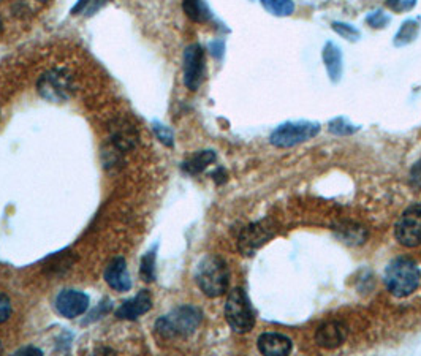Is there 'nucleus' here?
<instances>
[{"mask_svg": "<svg viewBox=\"0 0 421 356\" xmlns=\"http://www.w3.org/2000/svg\"><path fill=\"white\" fill-rule=\"evenodd\" d=\"M195 280L207 298L222 296L230 285L228 265L221 257L206 255L195 269Z\"/></svg>", "mask_w": 421, "mask_h": 356, "instance_id": "obj_1", "label": "nucleus"}, {"mask_svg": "<svg viewBox=\"0 0 421 356\" xmlns=\"http://www.w3.org/2000/svg\"><path fill=\"white\" fill-rule=\"evenodd\" d=\"M383 282L391 295L406 298L418 289L421 282L420 266L407 257H399L385 269Z\"/></svg>", "mask_w": 421, "mask_h": 356, "instance_id": "obj_2", "label": "nucleus"}, {"mask_svg": "<svg viewBox=\"0 0 421 356\" xmlns=\"http://www.w3.org/2000/svg\"><path fill=\"white\" fill-rule=\"evenodd\" d=\"M203 320V312L195 306H181L155 321V332L161 339L187 337L193 334Z\"/></svg>", "mask_w": 421, "mask_h": 356, "instance_id": "obj_3", "label": "nucleus"}, {"mask_svg": "<svg viewBox=\"0 0 421 356\" xmlns=\"http://www.w3.org/2000/svg\"><path fill=\"white\" fill-rule=\"evenodd\" d=\"M225 318H227L230 328L239 334L249 332L255 326V312L242 289L230 291L227 304H225Z\"/></svg>", "mask_w": 421, "mask_h": 356, "instance_id": "obj_4", "label": "nucleus"}, {"mask_svg": "<svg viewBox=\"0 0 421 356\" xmlns=\"http://www.w3.org/2000/svg\"><path fill=\"white\" fill-rule=\"evenodd\" d=\"M320 134V124L309 122V120H299V122H285L279 125L271 134V145L276 147H293L312 140Z\"/></svg>", "mask_w": 421, "mask_h": 356, "instance_id": "obj_5", "label": "nucleus"}, {"mask_svg": "<svg viewBox=\"0 0 421 356\" xmlns=\"http://www.w3.org/2000/svg\"><path fill=\"white\" fill-rule=\"evenodd\" d=\"M395 238L404 247L421 244V203H415L402 212L395 225Z\"/></svg>", "mask_w": 421, "mask_h": 356, "instance_id": "obj_6", "label": "nucleus"}, {"mask_svg": "<svg viewBox=\"0 0 421 356\" xmlns=\"http://www.w3.org/2000/svg\"><path fill=\"white\" fill-rule=\"evenodd\" d=\"M38 92L45 97L46 100L51 102H62L67 100V97L70 95L73 89L72 86V76L67 73V70H56L46 72L37 83Z\"/></svg>", "mask_w": 421, "mask_h": 356, "instance_id": "obj_7", "label": "nucleus"}, {"mask_svg": "<svg viewBox=\"0 0 421 356\" xmlns=\"http://www.w3.org/2000/svg\"><path fill=\"white\" fill-rule=\"evenodd\" d=\"M205 79V51L200 44H190L184 51V84L190 90H198Z\"/></svg>", "mask_w": 421, "mask_h": 356, "instance_id": "obj_8", "label": "nucleus"}, {"mask_svg": "<svg viewBox=\"0 0 421 356\" xmlns=\"http://www.w3.org/2000/svg\"><path fill=\"white\" fill-rule=\"evenodd\" d=\"M56 309L62 317L77 318L89 309V296L78 290H63L56 298Z\"/></svg>", "mask_w": 421, "mask_h": 356, "instance_id": "obj_9", "label": "nucleus"}, {"mask_svg": "<svg viewBox=\"0 0 421 356\" xmlns=\"http://www.w3.org/2000/svg\"><path fill=\"white\" fill-rule=\"evenodd\" d=\"M273 232L269 229V225H267L264 222H258V223H252L247 228L242 229L239 241H238V247L241 250L242 255H253V252L257 249L268 243V241L273 238Z\"/></svg>", "mask_w": 421, "mask_h": 356, "instance_id": "obj_10", "label": "nucleus"}, {"mask_svg": "<svg viewBox=\"0 0 421 356\" xmlns=\"http://www.w3.org/2000/svg\"><path fill=\"white\" fill-rule=\"evenodd\" d=\"M347 339V328L341 321H328L315 332L317 346L326 350L341 347Z\"/></svg>", "mask_w": 421, "mask_h": 356, "instance_id": "obj_11", "label": "nucleus"}, {"mask_svg": "<svg viewBox=\"0 0 421 356\" xmlns=\"http://www.w3.org/2000/svg\"><path fill=\"white\" fill-rule=\"evenodd\" d=\"M257 346L258 350H260V353L267 356H287L290 355L293 350L292 339L284 334H279V332H263V334L258 337Z\"/></svg>", "mask_w": 421, "mask_h": 356, "instance_id": "obj_12", "label": "nucleus"}, {"mask_svg": "<svg viewBox=\"0 0 421 356\" xmlns=\"http://www.w3.org/2000/svg\"><path fill=\"white\" fill-rule=\"evenodd\" d=\"M152 309V296L148 290H141L136 296L124 301L116 311V317L122 320H136Z\"/></svg>", "mask_w": 421, "mask_h": 356, "instance_id": "obj_13", "label": "nucleus"}, {"mask_svg": "<svg viewBox=\"0 0 421 356\" xmlns=\"http://www.w3.org/2000/svg\"><path fill=\"white\" fill-rule=\"evenodd\" d=\"M105 280L106 284L116 291H129L132 289V280L129 271H127V261L122 257L114 258L109 263L105 271Z\"/></svg>", "mask_w": 421, "mask_h": 356, "instance_id": "obj_14", "label": "nucleus"}, {"mask_svg": "<svg viewBox=\"0 0 421 356\" xmlns=\"http://www.w3.org/2000/svg\"><path fill=\"white\" fill-rule=\"evenodd\" d=\"M323 62H325L328 76L333 83H337L342 76V53L339 49L337 44H334L333 42H328L323 48Z\"/></svg>", "mask_w": 421, "mask_h": 356, "instance_id": "obj_15", "label": "nucleus"}, {"mask_svg": "<svg viewBox=\"0 0 421 356\" xmlns=\"http://www.w3.org/2000/svg\"><path fill=\"white\" fill-rule=\"evenodd\" d=\"M113 146L118 151H130L136 145V131L124 120H120L119 125L113 127Z\"/></svg>", "mask_w": 421, "mask_h": 356, "instance_id": "obj_16", "label": "nucleus"}, {"mask_svg": "<svg viewBox=\"0 0 421 356\" xmlns=\"http://www.w3.org/2000/svg\"><path fill=\"white\" fill-rule=\"evenodd\" d=\"M212 162H216L214 151H200L182 163V170L189 175H200L201 171H205L207 165H211Z\"/></svg>", "mask_w": 421, "mask_h": 356, "instance_id": "obj_17", "label": "nucleus"}, {"mask_svg": "<svg viewBox=\"0 0 421 356\" xmlns=\"http://www.w3.org/2000/svg\"><path fill=\"white\" fill-rule=\"evenodd\" d=\"M182 7L186 15L195 22H206L211 19V13L203 0H182Z\"/></svg>", "mask_w": 421, "mask_h": 356, "instance_id": "obj_18", "label": "nucleus"}, {"mask_svg": "<svg viewBox=\"0 0 421 356\" xmlns=\"http://www.w3.org/2000/svg\"><path fill=\"white\" fill-rule=\"evenodd\" d=\"M420 29L421 26L417 19L404 21L399 32L395 35V42H393L395 46H406L408 43L415 42V38H417L420 33Z\"/></svg>", "mask_w": 421, "mask_h": 356, "instance_id": "obj_19", "label": "nucleus"}, {"mask_svg": "<svg viewBox=\"0 0 421 356\" xmlns=\"http://www.w3.org/2000/svg\"><path fill=\"white\" fill-rule=\"evenodd\" d=\"M264 10L274 16H290L295 11V3L292 0H260Z\"/></svg>", "mask_w": 421, "mask_h": 356, "instance_id": "obj_20", "label": "nucleus"}, {"mask_svg": "<svg viewBox=\"0 0 421 356\" xmlns=\"http://www.w3.org/2000/svg\"><path fill=\"white\" fill-rule=\"evenodd\" d=\"M140 273L144 282H154L155 280V249L143 257Z\"/></svg>", "mask_w": 421, "mask_h": 356, "instance_id": "obj_21", "label": "nucleus"}, {"mask_svg": "<svg viewBox=\"0 0 421 356\" xmlns=\"http://www.w3.org/2000/svg\"><path fill=\"white\" fill-rule=\"evenodd\" d=\"M360 127H355V125H351L347 119L345 118H337L330 122V131L331 134L336 135H351L355 134L356 130Z\"/></svg>", "mask_w": 421, "mask_h": 356, "instance_id": "obj_22", "label": "nucleus"}, {"mask_svg": "<svg viewBox=\"0 0 421 356\" xmlns=\"http://www.w3.org/2000/svg\"><path fill=\"white\" fill-rule=\"evenodd\" d=\"M331 27L336 31L339 35L350 40V42H356L360 38V31L355 29L351 24H344V22H333Z\"/></svg>", "mask_w": 421, "mask_h": 356, "instance_id": "obj_23", "label": "nucleus"}, {"mask_svg": "<svg viewBox=\"0 0 421 356\" xmlns=\"http://www.w3.org/2000/svg\"><path fill=\"white\" fill-rule=\"evenodd\" d=\"M390 19H391L390 16L383 13L382 10H376V11H372V13L367 15L366 22L369 26H372L374 29H383V27L388 26Z\"/></svg>", "mask_w": 421, "mask_h": 356, "instance_id": "obj_24", "label": "nucleus"}, {"mask_svg": "<svg viewBox=\"0 0 421 356\" xmlns=\"http://www.w3.org/2000/svg\"><path fill=\"white\" fill-rule=\"evenodd\" d=\"M417 0H386V7L390 10L396 11V13H406V11H411Z\"/></svg>", "mask_w": 421, "mask_h": 356, "instance_id": "obj_25", "label": "nucleus"}, {"mask_svg": "<svg viewBox=\"0 0 421 356\" xmlns=\"http://www.w3.org/2000/svg\"><path fill=\"white\" fill-rule=\"evenodd\" d=\"M154 131H155V135H157L159 140L164 143L165 146H173V131L168 127H165V125L155 122L154 124Z\"/></svg>", "mask_w": 421, "mask_h": 356, "instance_id": "obj_26", "label": "nucleus"}, {"mask_svg": "<svg viewBox=\"0 0 421 356\" xmlns=\"http://www.w3.org/2000/svg\"><path fill=\"white\" fill-rule=\"evenodd\" d=\"M11 315V301L8 296H5L3 293H0V325L3 321H7Z\"/></svg>", "mask_w": 421, "mask_h": 356, "instance_id": "obj_27", "label": "nucleus"}, {"mask_svg": "<svg viewBox=\"0 0 421 356\" xmlns=\"http://www.w3.org/2000/svg\"><path fill=\"white\" fill-rule=\"evenodd\" d=\"M411 176H412V181L413 182L421 184V160H418V162L412 166Z\"/></svg>", "mask_w": 421, "mask_h": 356, "instance_id": "obj_28", "label": "nucleus"}, {"mask_svg": "<svg viewBox=\"0 0 421 356\" xmlns=\"http://www.w3.org/2000/svg\"><path fill=\"white\" fill-rule=\"evenodd\" d=\"M16 355H27V356L38 355V356H42V355H43V352H42V350L35 348V347H24V348L18 350V352H16Z\"/></svg>", "mask_w": 421, "mask_h": 356, "instance_id": "obj_29", "label": "nucleus"}, {"mask_svg": "<svg viewBox=\"0 0 421 356\" xmlns=\"http://www.w3.org/2000/svg\"><path fill=\"white\" fill-rule=\"evenodd\" d=\"M211 49H212V54H214L216 57H222V54H223V43L221 42H216V43H212L211 44Z\"/></svg>", "mask_w": 421, "mask_h": 356, "instance_id": "obj_30", "label": "nucleus"}, {"mask_svg": "<svg viewBox=\"0 0 421 356\" xmlns=\"http://www.w3.org/2000/svg\"><path fill=\"white\" fill-rule=\"evenodd\" d=\"M89 2H90V0H78V3L74 5L73 10H72V13H73V15H78L81 10H84V7H86V5H88Z\"/></svg>", "mask_w": 421, "mask_h": 356, "instance_id": "obj_31", "label": "nucleus"}, {"mask_svg": "<svg viewBox=\"0 0 421 356\" xmlns=\"http://www.w3.org/2000/svg\"><path fill=\"white\" fill-rule=\"evenodd\" d=\"M2 352H3V347H2V343H0V353H2Z\"/></svg>", "mask_w": 421, "mask_h": 356, "instance_id": "obj_32", "label": "nucleus"}, {"mask_svg": "<svg viewBox=\"0 0 421 356\" xmlns=\"http://www.w3.org/2000/svg\"><path fill=\"white\" fill-rule=\"evenodd\" d=\"M38 2H49V0H38Z\"/></svg>", "mask_w": 421, "mask_h": 356, "instance_id": "obj_33", "label": "nucleus"}, {"mask_svg": "<svg viewBox=\"0 0 421 356\" xmlns=\"http://www.w3.org/2000/svg\"><path fill=\"white\" fill-rule=\"evenodd\" d=\"M0 31H2V21H0Z\"/></svg>", "mask_w": 421, "mask_h": 356, "instance_id": "obj_34", "label": "nucleus"}]
</instances>
